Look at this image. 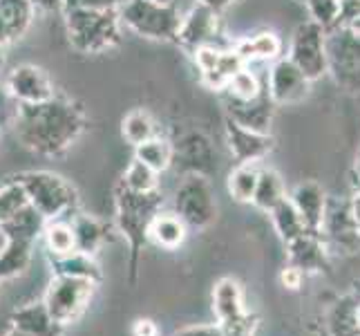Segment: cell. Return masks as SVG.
I'll return each instance as SVG.
<instances>
[{"label": "cell", "mask_w": 360, "mask_h": 336, "mask_svg": "<svg viewBox=\"0 0 360 336\" xmlns=\"http://www.w3.org/2000/svg\"><path fill=\"white\" fill-rule=\"evenodd\" d=\"M18 142L36 155L54 157L65 153L85 130L83 110L63 97L43 104H18L14 117Z\"/></svg>", "instance_id": "1"}, {"label": "cell", "mask_w": 360, "mask_h": 336, "mask_svg": "<svg viewBox=\"0 0 360 336\" xmlns=\"http://www.w3.org/2000/svg\"><path fill=\"white\" fill-rule=\"evenodd\" d=\"M164 206V195L161 189L155 193H134L126 189L121 182L115 189V229L126 238L130 247V282L136 280V269H139L141 251L148 244V227L153 218Z\"/></svg>", "instance_id": "2"}, {"label": "cell", "mask_w": 360, "mask_h": 336, "mask_svg": "<svg viewBox=\"0 0 360 336\" xmlns=\"http://www.w3.org/2000/svg\"><path fill=\"white\" fill-rule=\"evenodd\" d=\"M45 220L32 206L22 209L16 218L0 224L5 235V247L0 249V282L11 280L27 271L36 242L43 235Z\"/></svg>", "instance_id": "3"}, {"label": "cell", "mask_w": 360, "mask_h": 336, "mask_svg": "<svg viewBox=\"0 0 360 336\" xmlns=\"http://www.w3.org/2000/svg\"><path fill=\"white\" fill-rule=\"evenodd\" d=\"M25 195H27L30 206L39 213L45 222L63 220L65 216L74 213L79 206L77 189L65 180L49 170H27L14 178Z\"/></svg>", "instance_id": "4"}, {"label": "cell", "mask_w": 360, "mask_h": 336, "mask_svg": "<svg viewBox=\"0 0 360 336\" xmlns=\"http://www.w3.org/2000/svg\"><path fill=\"white\" fill-rule=\"evenodd\" d=\"M65 14V30L72 47L81 54H101L121 43V20L117 9L85 11L72 9Z\"/></svg>", "instance_id": "5"}, {"label": "cell", "mask_w": 360, "mask_h": 336, "mask_svg": "<svg viewBox=\"0 0 360 336\" xmlns=\"http://www.w3.org/2000/svg\"><path fill=\"white\" fill-rule=\"evenodd\" d=\"M121 27L150 41H177L181 11L177 3L164 5L157 0H123L117 9Z\"/></svg>", "instance_id": "6"}, {"label": "cell", "mask_w": 360, "mask_h": 336, "mask_svg": "<svg viewBox=\"0 0 360 336\" xmlns=\"http://www.w3.org/2000/svg\"><path fill=\"white\" fill-rule=\"evenodd\" d=\"M96 290V282L85 278H72V276H54L45 292L43 303L47 307L49 316L63 328L77 323L85 309H88L92 296Z\"/></svg>", "instance_id": "7"}, {"label": "cell", "mask_w": 360, "mask_h": 336, "mask_svg": "<svg viewBox=\"0 0 360 336\" xmlns=\"http://www.w3.org/2000/svg\"><path fill=\"white\" fill-rule=\"evenodd\" d=\"M175 216L188 229H206L217 218V200L208 178L184 175L175 191Z\"/></svg>", "instance_id": "8"}, {"label": "cell", "mask_w": 360, "mask_h": 336, "mask_svg": "<svg viewBox=\"0 0 360 336\" xmlns=\"http://www.w3.org/2000/svg\"><path fill=\"white\" fill-rule=\"evenodd\" d=\"M213 312L224 336H255L257 314L244 307L242 285L235 278H221L213 290Z\"/></svg>", "instance_id": "9"}, {"label": "cell", "mask_w": 360, "mask_h": 336, "mask_svg": "<svg viewBox=\"0 0 360 336\" xmlns=\"http://www.w3.org/2000/svg\"><path fill=\"white\" fill-rule=\"evenodd\" d=\"M320 238L329 254L349 256L360 249V233L352 213V197H327L325 216L320 224Z\"/></svg>", "instance_id": "10"}, {"label": "cell", "mask_w": 360, "mask_h": 336, "mask_svg": "<svg viewBox=\"0 0 360 336\" xmlns=\"http://www.w3.org/2000/svg\"><path fill=\"white\" fill-rule=\"evenodd\" d=\"M327 72L342 88L360 90V36L347 27H336L325 36Z\"/></svg>", "instance_id": "11"}, {"label": "cell", "mask_w": 360, "mask_h": 336, "mask_svg": "<svg viewBox=\"0 0 360 336\" xmlns=\"http://www.w3.org/2000/svg\"><path fill=\"white\" fill-rule=\"evenodd\" d=\"M327 32L318 23L307 20L293 32L289 45V61L300 70L309 81H318L327 74V49H325Z\"/></svg>", "instance_id": "12"}, {"label": "cell", "mask_w": 360, "mask_h": 336, "mask_svg": "<svg viewBox=\"0 0 360 336\" xmlns=\"http://www.w3.org/2000/svg\"><path fill=\"white\" fill-rule=\"evenodd\" d=\"M172 166H177L184 175L210 178L217 170V153L213 142L200 130L184 132L172 144Z\"/></svg>", "instance_id": "13"}, {"label": "cell", "mask_w": 360, "mask_h": 336, "mask_svg": "<svg viewBox=\"0 0 360 336\" xmlns=\"http://www.w3.org/2000/svg\"><path fill=\"white\" fill-rule=\"evenodd\" d=\"M221 36V20L219 14L213 9H208L200 3H195L186 14H181L179 23V32H177V41L186 52H197L200 47L208 45H219L217 39Z\"/></svg>", "instance_id": "14"}, {"label": "cell", "mask_w": 360, "mask_h": 336, "mask_svg": "<svg viewBox=\"0 0 360 336\" xmlns=\"http://www.w3.org/2000/svg\"><path fill=\"white\" fill-rule=\"evenodd\" d=\"M195 56V66L200 70V79L208 90H224L235 72H240L246 63L235 52V47L208 45L200 47Z\"/></svg>", "instance_id": "15"}, {"label": "cell", "mask_w": 360, "mask_h": 336, "mask_svg": "<svg viewBox=\"0 0 360 336\" xmlns=\"http://www.w3.org/2000/svg\"><path fill=\"white\" fill-rule=\"evenodd\" d=\"M5 90L16 104H43L56 94L49 74L32 63H22L11 70L5 79Z\"/></svg>", "instance_id": "16"}, {"label": "cell", "mask_w": 360, "mask_h": 336, "mask_svg": "<svg viewBox=\"0 0 360 336\" xmlns=\"http://www.w3.org/2000/svg\"><path fill=\"white\" fill-rule=\"evenodd\" d=\"M309 85H311V81L289 58L273 61V66L266 74V92L276 106L302 101L309 94Z\"/></svg>", "instance_id": "17"}, {"label": "cell", "mask_w": 360, "mask_h": 336, "mask_svg": "<svg viewBox=\"0 0 360 336\" xmlns=\"http://www.w3.org/2000/svg\"><path fill=\"white\" fill-rule=\"evenodd\" d=\"M224 135H226L229 151L235 159H238V164H259V161L273 151L271 135L242 128L231 119H226Z\"/></svg>", "instance_id": "18"}, {"label": "cell", "mask_w": 360, "mask_h": 336, "mask_svg": "<svg viewBox=\"0 0 360 336\" xmlns=\"http://www.w3.org/2000/svg\"><path fill=\"white\" fill-rule=\"evenodd\" d=\"M276 104L271 101L266 90L259 92L251 101H238V99H226V119L235 121L238 126L269 135Z\"/></svg>", "instance_id": "19"}, {"label": "cell", "mask_w": 360, "mask_h": 336, "mask_svg": "<svg viewBox=\"0 0 360 336\" xmlns=\"http://www.w3.org/2000/svg\"><path fill=\"white\" fill-rule=\"evenodd\" d=\"M287 247V258L289 265L300 269L304 276L307 273H322L329 269V251L325 242H322L320 233L316 231H304L300 238L291 240Z\"/></svg>", "instance_id": "20"}, {"label": "cell", "mask_w": 360, "mask_h": 336, "mask_svg": "<svg viewBox=\"0 0 360 336\" xmlns=\"http://www.w3.org/2000/svg\"><path fill=\"white\" fill-rule=\"evenodd\" d=\"M36 7L30 0H0V45L7 47L30 32Z\"/></svg>", "instance_id": "21"}, {"label": "cell", "mask_w": 360, "mask_h": 336, "mask_svg": "<svg viewBox=\"0 0 360 336\" xmlns=\"http://www.w3.org/2000/svg\"><path fill=\"white\" fill-rule=\"evenodd\" d=\"M70 224H72V233H74V249L81 254L96 256L98 249L112 240L115 227H110L108 222L98 220V218L77 213L70 220Z\"/></svg>", "instance_id": "22"}, {"label": "cell", "mask_w": 360, "mask_h": 336, "mask_svg": "<svg viewBox=\"0 0 360 336\" xmlns=\"http://www.w3.org/2000/svg\"><path fill=\"white\" fill-rule=\"evenodd\" d=\"M289 200L293 202L297 213H300L307 231L318 233L322 224V216H325V206H327V195L322 191V186L318 182H302L293 189Z\"/></svg>", "instance_id": "23"}, {"label": "cell", "mask_w": 360, "mask_h": 336, "mask_svg": "<svg viewBox=\"0 0 360 336\" xmlns=\"http://www.w3.org/2000/svg\"><path fill=\"white\" fill-rule=\"evenodd\" d=\"M11 328L25 332L27 336H63L65 328L49 316L45 303H30L18 307L9 316Z\"/></svg>", "instance_id": "24"}, {"label": "cell", "mask_w": 360, "mask_h": 336, "mask_svg": "<svg viewBox=\"0 0 360 336\" xmlns=\"http://www.w3.org/2000/svg\"><path fill=\"white\" fill-rule=\"evenodd\" d=\"M49 267H52L54 276H72V278H85L92 282H101L103 280V271L94 260V256L81 254V251H72L65 256H52L47 254Z\"/></svg>", "instance_id": "25"}, {"label": "cell", "mask_w": 360, "mask_h": 336, "mask_svg": "<svg viewBox=\"0 0 360 336\" xmlns=\"http://www.w3.org/2000/svg\"><path fill=\"white\" fill-rule=\"evenodd\" d=\"M186 233L188 227L175 216V213H159L153 218L150 227H148V242H153L161 249H168V251H175L186 240Z\"/></svg>", "instance_id": "26"}, {"label": "cell", "mask_w": 360, "mask_h": 336, "mask_svg": "<svg viewBox=\"0 0 360 336\" xmlns=\"http://www.w3.org/2000/svg\"><path fill=\"white\" fill-rule=\"evenodd\" d=\"M235 52L246 66L255 61H278L282 54V41L273 32H259L240 41L235 45Z\"/></svg>", "instance_id": "27"}, {"label": "cell", "mask_w": 360, "mask_h": 336, "mask_svg": "<svg viewBox=\"0 0 360 336\" xmlns=\"http://www.w3.org/2000/svg\"><path fill=\"white\" fill-rule=\"evenodd\" d=\"M284 197H287V189H284L280 173L273 168H259L251 204L259 211H264V213H269V211L276 204H280Z\"/></svg>", "instance_id": "28"}, {"label": "cell", "mask_w": 360, "mask_h": 336, "mask_svg": "<svg viewBox=\"0 0 360 336\" xmlns=\"http://www.w3.org/2000/svg\"><path fill=\"white\" fill-rule=\"evenodd\" d=\"M269 216L273 220V227H276L278 235H280V240L284 244H289L291 240L295 238H300V235L307 231L304 227V222L300 218V213L295 211L293 202L289 200V197H284V200L280 204H276L271 211H269Z\"/></svg>", "instance_id": "29"}, {"label": "cell", "mask_w": 360, "mask_h": 336, "mask_svg": "<svg viewBox=\"0 0 360 336\" xmlns=\"http://www.w3.org/2000/svg\"><path fill=\"white\" fill-rule=\"evenodd\" d=\"M134 159L143 161L146 166H150L161 175V173L172 166V142L155 135L148 142L134 146Z\"/></svg>", "instance_id": "30"}, {"label": "cell", "mask_w": 360, "mask_h": 336, "mask_svg": "<svg viewBox=\"0 0 360 336\" xmlns=\"http://www.w3.org/2000/svg\"><path fill=\"white\" fill-rule=\"evenodd\" d=\"M121 135L130 146H139V144L148 142L150 137L157 135V126H155L153 115L143 108L130 110L121 121Z\"/></svg>", "instance_id": "31"}, {"label": "cell", "mask_w": 360, "mask_h": 336, "mask_svg": "<svg viewBox=\"0 0 360 336\" xmlns=\"http://www.w3.org/2000/svg\"><path fill=\"white\" fill-rule=\"evenodd\" d=\"M259 175L257 164H238L226 180V189L233 200L238 202H251L255 193V184Z\"/></svg>", "instance_id": "32"}, {"label": "cell", "mask_w": 360, "mask_h": 336, "mask_svg": "<svg viewBox=\"0 0 360 336\" xmlns=\"http://www.w3.org/2000/svg\"><path fill=\"white\" fill-rule=\"evenodd\" d=\"M43 240L47 247V254L52 256H65L77 251L74 249V233L72 224L68 220H49L43 227Z\"/></svg>", "instance_id": "33"}, {"label": "cell", "mask_w": 360, "mask_h": 336, "mask_svg": "<svg viewBox=\"0 0 360 336\" xmlns=\"http://www.w3.org/2000/svg\"><path fill=\"white\" fill-rule=\"evenodd\" d=\"M121 184L134 193H155L159 191V173L153 170L150 166H146L143 161L132 159L126 173H123Z\"/></svg>", "instance_id": "34"}, {"label": "cell", "mask_w": 360, "mask_h": 336, "mask_svg": "<svg viewBox=\"0 0 360 336\" xmlns=\"http://www.w3.org/2000/svg\"><path fill=\"white\" fill-rule=\"evenodd\" d=\"M30 202H27V195H25L22 186L11 180L7 182L3 189H0V224L9 222L11 218H16L22 209H27Z\"/></svg>", "instance_id": "35"}, {"label": "cell", "mask_w": 360, "mask_h": 336, "mask_svg": "<svg viewBox=\"0 0 360 336\" xmlns=\"http://www.w3.org/2000/svg\"><path fill=\"white\" fill-rule=\"evenodd\" d=\"M226 94L231 99H238V101H251L259 92H262V85H259V79L255 77V72L248 70V66H244L240 72L233 74V79L226 85Z\"/></svg>", "instance_id": "36"}, {"label": "cell", "mask_w": 360, "mask_h": 336, "mask_svg": "<svg viewBox=\"0 0 360 336\" xmlns=\"http://www.w3.org/2000/svg\"><path fill=\"white\" fill-rule=\"evenodd\" d=\"M311 20L325 32H331L338 20V0H304Z\"/></svg>", "instance_id": "37"}, {"label": "cell", "mask_w": 360, "mask_h": 336, "mask_svg": "<svg viewBox=\"0 0 360 336\" xmlns=\"http://www.w3.org/2000/svg\"><path fill=\"white\" fill-rule=\"evenodd\" d=\"M123 0H60V9L72 11V9H85V11H108V9H119Z\"/></svg>", "instance_id": "38"}, {"label": "cell", "mask_w": 360, "mask_h": 336, "mask_svg": "<svg viewBox=\"0 0 360 336\" xmlns=\"http://www.w3.org/2000/svg\"><path fill=\"white\" fill-rule=\"evenodd\" d=\"M360 18V0H338V20L336 27H347L349 23ZM333 27V30H336Z\"/></svg>", "instance_id": "39"}, {"label": "cell", "mask_w": 360, "mask_h": 336, "mask_svg": "<svg viewBox=\"0 0 360 336\" xmlns=\"http://www.w3.org/2000/svg\"><path fill=\"white\" fill-rule=\"evenodd\" d=\"M280 282H282V287L284 290H289V292H297L302 287V282H304V273L300 269H295L291 265H287L282 269L280 273Z\"/></svg>", "instance_id": "40"}, {"label": "cell", "mask_w": 360, "mask_h": 336, "mask_svg": "<svg viewBox=\"0 0 360 336\" xmlns=\"http://www.w3.org/2000/svg\"><path fill=\"white\" fill-rule=\"evenodd\" d=\"M177 336H224V332L217 323H213V325H188L179 330Z\"/></svg>", "instance_id": "41"}, {"label": "cell", "mask_w": 360, "mask_h": 336, "mask_svg": "<svg viewBox=\"0 0 360 336\" xmlns=\"http://www.w3.org/2000/svg\"><path fill=\"white\" fill-rule=\"evenodd\" d=\"M134 336H157V325L150 318H139L132 328Z\"/></svg>", "instance_id": "42"}, {"label": "cell", "mask_w": 360, "mask_h": 336, "mask_svg": "<svg viewBox=\"0 0 360 336\" xmlns=\"http://www.w3.org/2000/svg\"><path fill=\"white\" fill-rule=\"evenodd\" d=\"M195 3H200V5H204V7H208V9L217 11V14H221V11L229 9L233 3H238V0H195Z\"/></svg>", "instance_id": "43"}, {"label": "cell", "mask_w": 360, "mask_h": 336, "mask_svg": "<svg viewBox=\"0 0 360 336\" xmlns=\"http://www.w3.org/2000/svg\"><path fill=\"white\" fill-rule=\"evenodd\" d=\"M30 3H32L36 9H43V11H54V9H60V0H30Z\"/></svg>", "instance_id": "44"}, {"label": "cell", "mask_w": 360, "mask_h": 336, "mask_svg": "<svg viewBox=\"0 0 360 336\" xmlns=\"http://www.w3.org/2000/svg\"><path fill=\"white\" fill-rule=\"evenodd\" d=\"M352 213H354V222H356V229L360 233V195L352 197Z\"/></svg>", "instance_id": "45"}, {"label": "cell", "mask_w": 360, "mask_h": 336, "mask_svg": "<svg viewBox=\"0 0 360 336\" xmlns=\"http://www.w3.org/2000/svg\"><path fill=\"white\" fill-rule=\"evenodd\" d=\"M347 30H352L354 34H358V36H360V18H356L354 23L347 25Z\"/></svg>", "instance_id": "46"}, {"label": "cell", "mask_w": 360, "mask_h": 336, "mask_svg": "<svg viewBox=\"0 0 360 336\" xmlns=\"http://www.w3.org/2000/svg\"><path fill=\"white\" fill-rule=\"evenodd\" d=\"M5 336H27V334L20 332V330H16V328H9V330L5 332Z\"/></svg>", "instance_id": "47"}, {"label": "cell", "mask_w": 360, "mask_h": 336, "mask_svg": "<svg viewBox=\"0 0 360 336\" xmlns=\"http://www.w3.org/2000/svg\"><path fill=\"white\" fill-rule=\"evenodd\" d=\"M3 68H5V47L0 45V70H3Z\"/></svg>", "instance_id": "48"}, {"label": "cell", "mask_w": 360, "mask_h": 336, "mask_svg": "<svg viewBox=\"0 0 360 336\" xmlns=\"http://www.w3.org/2000/svg\"><path fill=\"white\" fill-rule=\"evenodd\" d=\"M356 325L360 330V303H356Z\"/></svg>", "instance_id": "49"}, {"label": "cell", "mask_w": 360, "mask_h": 336, "mask_svg": "<svg viewBox=\"0 0 360 336\" xmlns=\"http://www.w3.org/2000/svg\"><path fill=\"white\" fill-rule=\"evenodd\" d=\"M354 184H356V195H360V175L356 178V182H354Z\"/></svg>", "instance_id": "50"}, {"label": "cell", "mask_w": 360, "mask_h": 336, "mask_svg": "<svg viewBox=\"0 0 360 336\" xmlns=\"http://www.w3.org/2000/svg\"><path fill=\"white\" fill-rule=\"evenodd\" d=\"M157 3H164V5H172V3H177V0H157Z\"/></svg>", "instance_id": "51"}]
</instances>
